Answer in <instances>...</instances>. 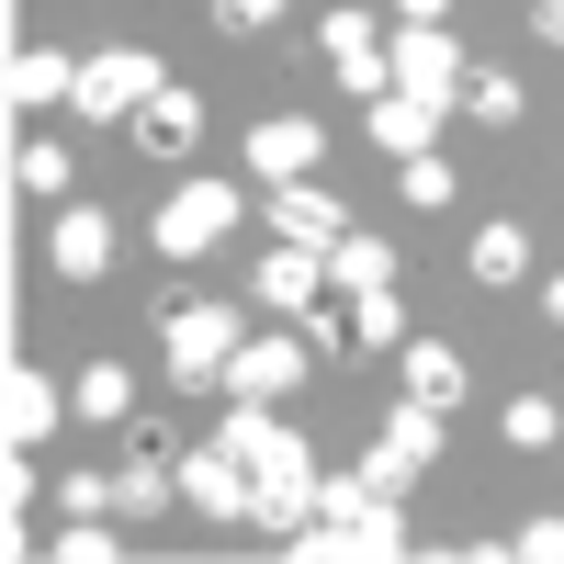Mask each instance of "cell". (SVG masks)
I'll return each mask as SVG.
<instances>
[{"mask_svg": "<svg viewBox=\"0 0 564 564\" xmlns=\"http://www.w3.org/2000/svg\"><path fill=\"white\" fill-rule=\"evenodd\" d=\"M452 113H475V124H520V113H531V90L508 79V68H463V90H452Z\"/></svg>", "mask_w": 564, "mask_h": 564, "instance_id": "44dd1931", "label": "cell"}, {"mask_svg": "<svg viewBox=\"0 0 564 564\" xmlns=\"http://www.w3.org/2000/svg\"><path fill=\"white\" fill-rule=\"evenodd\" d=\"M226 226H238V181H181L159 204V260H204Z\"/></svg>", "mask_w": 564, "mask_h": 564, "instance_id": "277c9868", "label": "cell"}, {"mask_svg": "<svg viewBox=\"0 0 564 564\" xmlns=\"http://www.w3.org/2000/svg\"><path fill=\"white\" fill-rule=\"evenodd\" d=\"M57 508H68V520H102V508H113V475H90V463H79V475L57 486Z\"/></svg>", "mask_w": 564, "mask_h": 564, "instance_id": "83f0119b", "label": "cell"}, {"mask_svg": "<svg viewBox=\"0 0 564 564\" xmlns=\"http://www.w3.org/2000/svg\"><path fill=\"white\" fill-rule=\"evenodd\" d=\"M463 271H475L486 294H508V282L531 271V226H520V215H497V226H475V260H463Z\"/></svg>", "mask_w": 564, "mask_h": 564, "instance_id": "ffe728a7", "label": "cell"}, {"mask_svg": "<svg viewBox=\"0 0 564 564\" xmlns=\"http://www.w3.org/2000/svg\"><path fill=\"white\" fill-rule=\"evenodd\" d=\"M531 34H542V45H564V0H531Z\"/></svg>", "mask_w": 564, "mask_h": 564, "instance_id": "4dcf8cb0", "label": "cell"}, {"mask_svg": "<svg viewBox=\"0 0 564 564\" xmlns=\"http://www.w3.org/2000/svg\"><path fill=\"white\" fill-rule=\"evenodd\" d=\"M316 45H327V68H339V57H361V45H384V34H372V12H361V0H339V12L316 23Z\"/></svg>", "mask_w": 564, "mask_h": 564, "instance_id": "484cf974", "label": "cell"}, {"mask_svg": "<svg viewBox=\"0 0 564 564\" xmlns=\"http://www.w3.org/2000/svg\"><path fill=\"white\" fill-rule=\"evenodd\" d=\"M508 553H520V564H564V520H531V531L508 542Z\"/></svg>", "mask_w": 564, "mask_h": 564, "instance_id": "f1b7e54d", "label": "cell"}, {"mask_svg": "<svg viewBox=\"0 0 564 564\" xmlns=\"http://www.w3.org/2000/svg\"><path fill=\"white\" fill-rule=\"evenodd\" d=\"M159 350H170V372L181 384H226V361H238V305H215V294H170L159 305Z\"/></svg>", "mask_w": 564, "mask_h": 564, "instance_id": "6da1fadb", "label": "cell"}, {"mask_svg": "<svg viewBox=\"0 0 564 564\" xmlns=\"http://www.w3.org/2000/svg\"><path fill=\"white\" fill-rule=\"evenodd\" d=\"M215 441L249 463V486H316V452L294 441V417H282V406H226Z\"/></svg>", "mask_w": 564, "mask_h": 564, "instance_id": "7a4b0ae2", "label": "cell"}, {"mask_svg": "<svg viewBox=\"0 0 564 564\" xmlns=\"http://www.w3.org/2000/svg\"><path fill=\"white\" fill-rule=\"evenodd\" d=\"M249 294H260L271 316H305V305L327 294V249H305V238H271V260L249 271Z\"/></svg>", "mask_w": 564, "mask_h": 564, "instance_id": "30bf717a", "label": "cell"}, {"mask_svg": "<svg viewBox=\"0 0 564 564\" xmlns=\"http://www.w3.org/2000/svg\"><path fill=\"white\" fill-rule=\"evenodd\" d=\"M430 452H441V406H417V395H406V406L384 417V441L361 452V486H384V497H406L417 475H430Z\"/></svg>", "mask_w": 564, "mask_h": 564, "instance_id": "5b68a950", "label": "cell"}, {"mask_svg": "<svg viewBox=\"0 0 564 564\" xmlns=\"http://www.w3.org/2000/svg\"><path fill=\"white\" fill-rule=\"evenodd\" d=\"M395 372H406V395H417V406H441V417L463 406V350H441V339H406V350H395Z\"/></svg>", "mask_w": 564, "mask_h": 564, "instance_id": "e0dca14e", "label": "cell"}, {"mask_svg": "<svg viewBox=\"0 0 564 564\" xmlns=\"http://www.w3.org/2000/svg\"><path fill=\"white\" fill-rule=\"evenodd\" d=\"M452 12V0H395V23H441Z\"/></svg>", "mask_w": 564, "mask_h": 564, "instance_id": "1f68e13d", "label": "cell"}, {"mask_svg": "<svg viewBox=\"0 0 564 564\" xmlns=\"http://www.w3.org/2000/svg\"><path fill=\"white\" fill-rule=\"evenodd\" d=\"M124 124H135V148H148V159H181V148L204 135V102H193V90H159V102H135Z\"/></svg>", "mask_w": 564, "mask_h": 564, "instance_id": "2e32d148", "label": "cell"}, {"mask_svg": "<svg viewBox=\"0 0 564 564\" xmlns=\"http://www.w3.org/2000/svg\"><path fill=\"white\" fill-rule=\"evenodd\" d=\"M316 159H327V124H316V113H260V124H249V170H260V181H305Z\"/></svg>", "mask_w": 564, "mask_h": 564, "instance_id": "8fae6325", "label": "cell"}, {"mask_svg": "<svg viewBox=\"0 0 564 564\" xmlns=\"http://www.w3.org/2000/svg\"><path fill=\"white\" fill-rule=\"evenodd\" d=\"M0 417H12V452H34V441L57 430V417H79V406H68L57 384H45L34 361H12V384H0Z\"/></svg>", "mask_w": 564, "mask_h": 564, "instance_id": "5bb4252c", "label": "cell"}, {"mask_svg": "<svg viewBox=\"0 0 564 564\" xmlns=\"http://www.w3.org/2000/svg\"><path fill=\"white\" fill-rule=\"evenodd\" d=\"M170 497H181V463H148V452L113 463V520H159Z\"/></svg>", "mask_w": 564, "mask_h": 564, "instance_id": "d6986e66", "label": "cell"}, {"mask_svg": "<svg viewBox=\"0 0 564 564\" xmlns=\"http://www.w3.org/2000/svg\"><path fill=\"white\" fill-rule=\"evenodd\" d=\"M68 181H79V170H68V148H57V135H23V193H34V204H57Z\"/></svg>", "mask_w": 564, "mask_h": 564, "instance_id": "d4e9b609", "label": "cell"}, {"mask_svg": "<svg viewBox=\"0 0 564 564\" xmlns=\"http://www.w3.org/2000/svg\"><path fill=\"white\" fill-rule=\"evenodd\" d=\"M497 441H508V452H553V441H564V406H553V395H508Z\"/></svg>", "mask_w": 564, "mask_h": 564, "instance_id": "603a6c76", "label": "cell"}, {"mask_svg": "<svg viewBox=\"0 0 564 564\" xmlns=\"http://www.w3.org/2000/svg\"><path fill=\"white\" fill-rule=\"evenodd\" d=\"M305 384V339L282 327V339H238V361H226V406H282Z\"/></svg>", "mask_w": 564, "mask_h": 564, "instance_id": "8992f818", "label": "cell"}, {"mask_svg": "<svg viewBox=\"0 0 564 564\" xmlns=\"http://www.w3.org/2000/svg\"><path fill=\"white\" fill-rule=\"evenodd\" d=\"M249 497L260 486H249V463L226 452V441H204V452L181 441V508H204V520H249Z\"/></svg>", "mask_w": 564, "mask_h": 564, "instance_id": "52a82bcc", "label": "cell"}, {"mask_svg": "<svg viewBox=\"0 0 564 564\" xmlns=\"http://www.w3.org/2000/svg\"><path fill=\"white\" fill-rule=\"evenodd\" d=\"M45 553H57V564H113L124 542H113L102 520H68V531H57V542H45Z\"/></svg>", "mask_w": 564, "mask_h": 564, "instance_id": "4316f807", "label": "cell"}, {"mask_svg": "<svg viewBox=\"0 0 564 564\" xmlns=\"http://www.w3.org/2000/svg\"><path fill=\"white\" fill-rule=\"evenodd\" d=\"M102 260H113V215L102 204H68L57 238H45V271H57V282H102Z\"/></svg>", "mask_w": 564, "mask_h": 564, "instance_id": "4fadbf2b", "label": "cell"}, {"mask_svg": "<svg viewBox=\"0 0 564 564\" xmlns=\"http://www.w3.org/2000/svg\"><path fill=\"white\" fill-rule=\"evenodd\" d=\"M384 68H395V90H430V102H452V90H463V45H452L441 23H395Z\"/></svg>", "mask_w": 564, "mask_h": 564, "instance_id": "ba28073f", "label": "cell"}, {"mask_svg": "<svg viewBox=\"0 0 564 564\" xmlns=\"http://www.w3.org/2000/svg\"><path fill=\"white\" fill-rule=\"evenodd\" d=\"M271 12H282V0H215V23H226V34H260Z\"/></svg>", "mask_w": 564, "mask_h": 564, "instance_id": "f546056e", "label": "cell"}, {"mask_svg": "<svg viewBox=\"0 0 564 564\" xmlns=\"http://www.w3.org/2000/svg\"><path fill=\"white\" fill-rule=\"evenodd\" d=\"M395 193H406V215H441V204H452V159H441V148L395 159Z\"/></svg>", "mask_w": 564, "mask_h": 564, "instance_id": "cb8c5ba5", "label": "cell"}, {"mask_svg": "<svg viewBox=\"0 0 564 564\" xmlns=\"http://www.w3.org/2000/svg\"><path fill=\"white\" fill-rule=\"evenodd\" d=\"M159 90H170V68L148 57V45H102V57H79V113H90V124L159 102Z\"/></svg>", "mask_w": 564, "mask_h": 564, "instance_id": "3957f363", "label": "cell"}, {"mask_svg": "<svg viewBox=\"0 0 564 564\" xmlns=\"http://www.w3.org/2000/svg\"><path fill=\"white\" fill-rule=\"evenodd\" d=\"M542 316H553V327H564V271H553V282H542Z\"/></svg>", "mask_w": 564, "mask_h": 564, "instance_id": "d6a6232c", "label": "cell"}, {"mask_svg": "<svg viewBox=\"0 0 564 564\" xmlns=\"http://www.w3.org/2000/svg\"><path fill=\"white\" fill-rule=\"evenodd\" d=\"M260 204H271V238H305V249H339V238H350V215H339V193H327L316 170H305V181H271Z\"/></svg>", "mask_w": 564, "mask_h": 564, "instance_id": "9c48e42d", "label": "cell"}, {"mask_svg": "<svg viewBox=\"0 0 564 564\" xmlns=\"http://www.w3.org/2000/svg\"><path fill=\"white\" fill-rule=\"evenodd\" d=\"M361 113H372V148L384 159L441 148V124H452V102H430V90H384V102H361Z\"/></svg>", "mask_w": 564, "mask_h": 564, "instance_id": "7c38bea8", "label": "cell"}, {"mask_svg": "<svg viewBox=\"0 0 564 564\" xmlns=\"http://www.w3.org/2000/svg\"><path fill=\"white\" fill-rule=\"evenodd\" d=\"M384 282H395V249L372 238V226H350V238L327 249V294H384Z\"/></svg>", "mask_w": 564, "mask_h": 564, "instance_id": "ac0fdd59", "label": "cell"}, {"mask_svg": "<svg viewBox=\"0 0 564 564\" xmlns=\"http://www.w3.org/2000/svg\"><path fill=\"white\" fill-rule=\"evenodd\" d=\"M68 406L102 417V430H124V417H135V372H124V361H90L79 384H68Z\"/></svg>", "mask_w": 564, "mask_h": 564, "instance_id": "7402d4cb", "label": "cell"}, {"mask_svg": "<svg viewBox=\"0 0 564 564\" xmlns=\"http://www.w3.org/2000/svg\"><path fill=\"white\" fill-rule=\"evenodd\" d=\"M12 102H23V113L79 102V57H68V45H23V57H12Z\"/></svg>", "mask_w": 564, "mask_h": 564, "instance_id": "9a60e30c", "label": "cell"}]
</instances>
